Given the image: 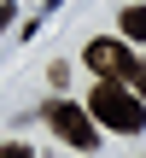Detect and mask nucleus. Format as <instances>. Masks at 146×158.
<instances>
[{"instance_id":"nucleus-3","label":"nucleus","mask_w":146,"mask_h":158,"mask_svg":"<svg viewBox=\"0 0 146 158\" xmlns=\"http://www.w3.org/2000/svg\"><path fill=\"white\" fill-rule=\"evenodd\" d=\"M82 59H88V70H99V82H129V70H135V53L117 35H94L82 47Z\"/></svg>"},{"instance_id":"nucleus-6","label":"nucleus","mask_w":146,"mask_h":158,"mask_svg":"<svg viewBox=\"0 0 146 158\" xmlns=\"http://www.w3.org/2000/svg\"><path fill=\"white\" fill-rule=\"evenodd\" d=\"M0 158H35V152H29L23 141H0Z\"/></svg>"},{"instance_id":"nucleus-2","label":"nucleus","mask_w":146,"mask_h":158,"mask_svg":"<svg viewBox=\"0 0 146 158\" xmlns=\"http://www.w3.org/2000/svg\"><path fill=\"white\" fill-rule=\"evenodd\" d=\"M47 129H53L64 147H76V152H94V147H99V123H94V111L76 106V100H47Z\"/></svg>"},{"instance_id":"nucleus-1","label":"nucleus","mask_w":146,"mask_h":158,"mask_svg":"<svg viewBox=\"0 0 146 158\" xmlns=\"http://www.w3.org/2000/svg\"><path fill=\"white\" fill-rule=\"evenodd\" d=\"M88 111H94V123H105V129H117V135H140L146 129V100L129 82H94Z\"/></svg>"},{"instance_id":"nucleus-7","label":"nucleus","mask_w":146,"mask_h":158,"mask_svg":"<svg viewBox=\"0 0 146 158\" xmlns=\"http://www.w3.org/2000/svg\"><path fill=\"white\" fill-rule=\"evenodd\" d=\"M6 23H12V0H0V29H6Z\"/></svg>"},{"instance_id":"nucleus-5","label":"nucleus","mask_w":146,"mask_h":158,"mask_svg":"<svg viewBox=\"0 0 146 158\" xmlns=\"http://www.w3.org/2000/svg\"><path fill=\"white\" fill-rule=\"evenodd\" d=\"M129 88H135V94L146 100V64H140V59H135V70H129Z\"/></svg>"},{"instance_id":"nucleus-4","label":"nucleus","mask_w":146,"mask_h":158,"mask_svg":"<svg viewBox=\"0 0 146 158\" xmlns=\"http://www.w3.org/2000/svg\"><path fill=\"white\" fill-rule=\"evenodd\" d=\"M117 23H123V35H129V41H140V47H146V6H123V18H117Z\"/></svg>"}]
</instances>
